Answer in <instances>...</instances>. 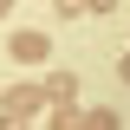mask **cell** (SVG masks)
I'll list each match as a JSON object with an SVG mask.
<instances>
[{"mask_svg": "<svg viewBox=\"0 0 130 130\" xmlns=\"http://www.w3.org/2000/svg\"><path fill=\"white\" fill-rule=\"evenodd\" d=\"M13 59H46V32H13Z\"/></svg>", "mask_w": 130, "mask_h": 130, "instance_id": "obj_1", "label": "cell"}, {"mask_svg": "<svg viewBox=\"0 0 130 130\" xmlns=\"http://www.w3.org/2000/svg\"><path fill=\"white\" fill-rule=\"evenodd\" d=\"M85 130H117V117H111V111H91V117H85Z\"/></svg>", "mask_w": 130, "mask_h": 130, "instance_id": "obj_2", "label": "cell"}, {"mask_svg": "<svg viewBox=\"0 0 130 130\" xmlns=\"http://www.w3.org/2000/svg\"><path fill=\"white\" fill-rule=\"evenodd\" d=\"M124 78H130V59H124Z\"/></svg>", "mask_w": 130, "mask_h": 130, "instance_id": "obj_3", "label": "cell"}, {"mask_svg": "<svg viewBox=\"0 0 130 130\" xmlns=\"http://www.w3.org/2000/svg\"><path fill=\"white\" fill-rule=\"evenodd\" d=\"M0 13H7V0H0Z\"/></svg>", "mask_w": 130, "mask_h": 130, "instance_id": "obj_4", "label": "cell"}]
</instances>
